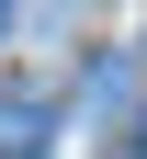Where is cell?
Segmentation results:
<instances>
[{"mask_svg":"<svg viewBox=\"0 0 147 159\" xmlns=\"http://www.w3.org/2000/svg\"><path fill=\"white\" fill-rule=\"evenodd\" d=\"M45 136H57L45 91H0V159H45Z\"/></svg>","mask_w":147,"mask_h":159,"instance_id":"1","label":"cell"},{"mask_svg":"<svg viewBox=\"0 0 147 159\" xmlns=\"http://www.w3.org/2000/svg\"><path fill=\"white\" fill-rule=\"evenodd\" d=\"M0 23H11V0H0Z\"/></svg>","mask_w":147,"mask_h":159,"instance_id":"2","label":"cell"},{"mask_svg":"<svg viewBox=\"0 0 147 159\" xmlns=\"http://www.w3.org/2000/svg\"><path fill=\"white\" fill-rule=\"evenodd\" d=\"M124 159H147V148H124Z\"/></svg>","mask_w":147,"mask_h":159,"instance_id":"3","label":"cell"}]
</instances>
